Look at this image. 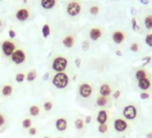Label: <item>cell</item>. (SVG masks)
<instances>
[{
	"instance_id": "obj_1",
	"label": "cell",
	"mask_w": 152,
	"mask_h": 138,
	"mask_svg": "<svg viewBox=\"0 0 152 138\" xmlns=\"http://www.w3.org/2000/svg\"><path fill=\"white\" fill-rule=\"evenodd\" d=\"M140 109L134 102L125 103L121 109V116L125 119H127L129 122L137 120L140 117Z\"/></svg>"
},
{
	"instance_id": "obj_2",
	"label": "cell",
	"mask_w": 152,
	"mask_h": 138,
	"mask_svg": "<svg viewBox=\"0 0 152 138\" xmlns=\"http://www.w3.org/2000/svg\"><path fill=\"white\" fill-rule=\"evenodd\" d=\"M112 127L116 134H124L131 129V122L122 116H115L112 120Z\"/></svg>"
},
{
	"instance_id": "obj_3",
	"label": "cell",
	"mask_w": 152,
	"mask_h": 138,
	"mask_svg": "<svg viewBox=\"0 0 152 138\" xmlns=\"http://www.w3.org/2000/svg\"><path fill=\"white\" fill-rule=\"evenodd\" d=\"M95 88L90 82H82L78 85V96L83 101H91L94 98Z\"/></svg>"
},
{
	"instance_id": "obj_4",
	"label": "cell",
	"mask_w": 152,
	"mask_h": 138,
	"mask_svg": "<svg viewBox=\"0 0 152 138\" xmlns=\"http://www.w3.org/2000/svg\"><path fill=\"white\" fill-rule=\"evenodd\" d=\"M70 76L66 72H59V73H56L51 79V83L52 84L57 88V89H65L69 84H70Z\"/></svg>"
},
{
	"instance_id": "obj_5",
	"label": "cell",
	"mask_w": 152,
	"mask_h": 138,
	"mask_svg": "<svg viewBox=\"0 0 152 138\" xmlns=\"http://www.w3.org/2000/svg\"><path fill=\"white\" fill-rule=\"evenodd\" d=\"M68 66V59L63 56H57L52 62V69L56 73L65 72Z\"/></svg>"
},
{
	"instance_id": "obj_6",
	"label": "cell",
	"mask_w": 152,
	"mask_h": 138,
	"mask_svg": "<svg viewBox=\"0 0 152 138\" xmlns=\"http://www.w3.org/2000/svg\"><path fill=\"white\" fill-rule=\"evenodd\" d=\"M110 117H111V114L108 109H100L96 115V122L99 125L109 124Z\"/></svg>"
},
{
	"instance_id": "obj_7",
	"label": "cell",
	"mask_w": 152,
	"mask_h": 138,
	"mask_svg": "<svg viewBox=\"0 0 152 138\" xmlns=\"http://www.w3.org/2000/svg\"><path fill=\"white\" fill-rule=\"evenodd\" d=\"M112 97L98 95L95 99V105L100 109H108L112 105Z\"/></svg>"
},
{
	"instance_id": "obj_8",
	"label": "cell",
	"mask_w": 152,
	"mask_h": 138,
	"mask_svg": "<svg viewBox=\"0 0 152 138\" xmlns=\"http://www.w3.org/2000/svg\"><path fill=\"white\" fill-rule=\"evenodd\" d=\"M137 87L140 92H149L152 90V77L149 76L137 81Z\"/></svg>"
},
{
	"instance_id": "obj_9",
	"label": "cell",
	"mask_w": 152,
	"mask_h": 138,
	"mask_svg": "<svg viewBox=\"0 0 152 138\" xmlns=\"http://www.w3.org/2000/svg\"><path fill=\"white\" fill-rule=\"evenodd\" d=\"M1 48H2L4 55L7 57H11L13 55V53L16 50L15 43L11 40H5L2 43Z\"/></svg>"
},
{
	"instance_id": "obj_10",
	"label": "cell",
	"mask_w": 152,
	"mask_h": 138,
	"mask_svg": "<svg viewBox=\"0 0 152 138\" xmlns=\"http://www.w3.org/2000/svg\"><path fill=\"white\" fill-rule=\"evenodd\" d=\"M114 92V89L109 83H102L99 88V95L111 97Z\"/></svg>"
},
{
	"instance_id": "obj_11",
	"label": "cell",
	"mask_w": 152,
	"mask_h": 138,
	"mask_svg": "<svg viewBox=\"0 0 152 138\" xmlns=\"http://www.w3.org/2000/svg\"><path fill=\"white\" fill-rule=\"evenodd\" d=\"M11 59L12 61L16 64V65H21L23 63H24L25 59H26V55L25 52L23 49H16L13 55L11 56Z\"/></svg>"
},
{
	"instance_id": "obj_12",
	"label": "cell",
	"mask_w": 152,
	"mask_h": 138,
	"mask_svg": "<svg viewBox=\"0 0 152 138\" xmlns=\"http://www.w3.org/2000/svg\"><path fill=\"white\" fill-rule=\"evenodd\" d=\"M56 128L59 132H65L69 126V122L66 117H60L56 120Z\"/></svg>"
},
{
	"instance_id": "obj_13",
	"label": "cell",
	"mask_w": 152,
	"mask_h": 138,
	"mask_svg": "<svg viewBox=\"0 0 152 138\" xmlns=\"http://www.w3.org/2000/svg\"><path fill=\"white\" fill-rule=\"evenodd\" d=\"M81 12V6L77 2H71L67 6V13L71 16L78 15Z\"/></svg>"
},
{
	"instance_id": "obj_14",
	"label": "cell",
	"mask_w": 152,
	"mask_h": 138,
	"mask_svg": "<svg viewBox=\"0 0 152 138\" xmlns=\"http://www.w3.org/2000/svg\"><path fill=\"white\" fill-rule=\"evenodd\" d=\"M112 40L115 44H121L125 40V33L122 31H115L112 34Z\"/></svg>"
},
{
	"instance_id": "obj_15",
	"label": "cell",
	"mask_w": 152,
	"mask_h": 138,
	"mask_svg": "<svg viewBox=\"0 0 152 138\" xmlns=\"http://www.w3.org/2000/svg\"><path fill=\"white\" fill-rule=\"evenodd\" d=\"M13 92H14V88H13V85L11 84H5L1 87V89H0V92H1V95L3 97H7V98L12 96Z\"/></svg>"
},
{
	"instance_id": "obj_16",
	"label": "cell",
	"mask_w": 152,
	"mask_h": 138,
	"mask_svg": "<svg viewBox=\"0 0 152 138\" xmlns=\"http://www.w3.org/2000/svg\"><path fill=\"white\" fill-rule=\"evenodd\" d=\"M150 76V75H149V73L148 72V70H146V69L143 68V67L138 68L137 70L135 71V73H134V78H135L136 82L139 81V80H140V79H142V78L148 77V76Z\"/></svg>"
},
{
	"instance_id": "obj_17",
	"label": "cell",
	"mask_w": 152,
	"mask_h": 138,
	"mask_svg": "<svg viewBox=\"0 0 152 138\" xmlns=\"http://www.w3.org/2000/svg\"><path fill=\"white\" fill-rule=\"evenodd\" d=\"M102 36V31L99 28H92L90 31V38L91 40L96 41L98 40H99Z\"/></svg>"
},
{
	"instance_id": "obj_18",
	"label": "cell",
	"mask_w": 152,
	"mask_h": 138,
	"mask_svg": "<svg viewBox=\"0 0 152 138\" xmlns=\"http://www.w3.org/2000/svg\"><path fill=\"white\" fill-rule=\"evenodd\" d=\"M28 112L31 115V117H39V115L41 113V109H40L39 106H38V105H31L28 109Z\"/></svg>"
},
{
	"instance_id": "obj_19",
	"label": "cell",
	"mask_w": 152,
	"mask_h": 138,
	"mask_svg": "<svg viewBox=\"0 0 152 138\" xmlns=\"http://www.w3.org/2000/svg\"><path fill=\"white\" fill-rule=\"evenodd\" d=\"M7 123H8L7 116L3 111L0 110V131H3L7 127Z\"/></svg>"
},
{
	"instance_id": "obj_20",
	"label": "cell",
	"mask_w": 152,
	"mask_h": 138,
	"mask_svg": "<svg viewBox=\"0 0 152 138\" xmlns=\"http://www.w3.org/2000/svg\"><path fill=\"white\" fill-rule=\"evenodd\" d=\"M74 126L75 128L77 129L78 131H82V130H84L85 127H86V123L84 121L83 118H81V117H78L74 120Z\"/></svg>"
},
{
	"instance_id": "obj_21",
	"label": "cell",
	"mask_w": 152,
	"mask_h": 138,
	"mask_svg": "<svg viewBox=\"0 0 152 138\" xmlns=\"http://www.w3.org/2000/svg\"><path fill=\"white\" fill-rule=\"evenodd\" d=\"M16 18L21 21V22H23V21H26L29 17V12L26 10V9H21L19 10L16 15H15Z\"/></svg>"
},
{
	"instance_id": "obj_22",
	"label": "cell",
	"mask_w": 152,
	"mask_h": 138,
	"mask_svg": "<svg viewBox=\"0 0 152 138\" xmlns=\"http://www.w3.org/2000/svg\"><path fill=\"white\" fill-rule=\"evenodd\" d=\"M63 44H64V46L65 48H68L73 47V45H74V38H73V36H72V35L66 36L63 40Z\"/></svg>"
},
{
	"instance_id": "obj_23",
	"label": "cell",
	"mask_w": 152,
	"mask_h": 138,
	"mask_svg": "<svg viewBox=\"0 0 152 138\" xmlns=\"http://www.w3.org/2000/svg\"><path fill=\"white\" fill-rule=\"evenodd\" d=\"M38 77V73L36 70H34V69H32V70L29 71L28 74L26 75V81L29 82V83H32L34 82Z\"/></svg>"
},
{
	"instance_id": "obj_24",
	"label": "cell",
	"mask_w": 152,
	"mask_h": 138,
	"mask_svg": "<svg viewBox=\"0 0 152 138\" xmlns=\"http://www.w3.org/2000/svg\"><path fill=\"white\" fill-rule=\"evenodd\" d=\"M56 5V0H41V7L45 9H51Z\"/></svg>"
},
{
	"instance_id": "obj_25",
	"label": "cell",
	"mask_w": 152,
	"mask_h": 138,
	"mask_svg": "<svg viewBox=\"0 0 152 138\" xmlns=\"http://www.w3.org/2000/svg\"><path fill=\"white\" fill-rule=\"evenodd\" d=\"M22 126L24 129H29L30 127L32 126V119L31 117H24L22 120Z\"/></svg>"
},
{
	"instance_id": "obj_26",
	"label": "cell",
	"mask_w": 152,
	"mask_h": 138,
	"mask_svg": "<svg viewBox=\"0 0 152 138\" xmlns=\"http://www.w3.org/2000/svg\"><path fill=\"white\" fill-rule=\"evenodd\" d=\"M98 131L100 134H107L109 131V124H104V125H99L98 126Z\"/></svg>"
},
{
	"instance_id": "obj_27",
	"label": "cell",
	"mask_w": 152,
	"mask_h": 138,
	"mask_svg": "<svg viewBox=\"0 0 152 138\" xmlns=\"http://www.w3.org/2000/svg\"><path fill=\"white\" fill-rule=\"evenodd\" d=\"M144 25L148 30H152V15H148L145 17Z\"/></svg>"
},
{
	"instance_id": "obj_28",
	"label": "cell",
	"mask_w": 152,
	"mask_h": 138,
	"mask_svg": "<svg viewBox=\"0 0 152 138\" xmlns=\"http://www.w3.org/2000/svg\"><path fill=\"white\" fill-rule=\"evenodd\" d=\"M53 106H54V104H53V101H46L43 103V109H44V110L47 111V112L52 110Z\"/></svg>"
},
{
	"instance_id": "obj_29",
	"label": "cell",
	"mask_w": 152,
	"mask_h": 138,
	"mask_svg": "<svg viewBox=\"0 0 152 138\" xmlns=\"http://www.w3.org/2000/svg\"><path fill=\"white\" fill-rule=\"evenodd\" d=\"M25 80H26V75L24 73H23V72L18 73L15 76V81H16V83L21 84V83H23V81H25Z\"/></svg>"
},
{
	"instance_id": "obj_30",
	"label": "cell",
	"mask_w": 152,
	"mask_h": 138,
	"mask_svg": "<svg viewBox=\"0 0 152 138\" xmlns=\"http://www.w3.org/2000/svg\"><path fill=\"white\" fill-rule=\"evenodd\" d=\"M42 34H43L44 38H48L50 35V27H49V25H48V24L43 25V27H42Z\"/></svg>"
},
{
	"instance_id": "obj_31",
	"label": "cell",
	"mask_w": 152,
	"mask_h": 138,
	"mask_svg": "<svg viewBox=\"0 0 152 138\" xmlns=\"http://www.w3.org/2000/svg\"><path fill=\"white\" fill-rule=\"evenodd\" d=\"M145 43L148 47H151L152 48V33L147 34V36L145 37Z\"/></svg>"
},
{
	"instance_id": "obj_32",
	"label": "cell",
	"mask_w": 152,
	"mask_h": 138,
	"mask_svg": "<svg viewBox=\"0 0 152 138\" xmlns=\"http://www.w3.org/2000/svg\"><path fill=\"white\" fill-rule=\"evenodd\" d=\"M132 26L133 31H135V32H139V31L140 30V27L137 24V21H136L135 18H133V19L132 20Z\"/></svg>"
},
{
	"instance_id": "obj_33",
	"label": "cell",
	"mask_w": 152,
	"mask_h": 138,
	"mask_svg": "<svg viewBox=\"0 0 152 138\" xmlns=\"http://www.w3.org/2000/svg\"><path fill=\"white\" fill-rule=\"evenodd\" d=\"M130 49L132 51V52H138L139 49H140V46L137 42H133L131 44V47H130Z\"/></svg>"
},
{
	"instance_id": "obj_34",
	"label": "cell",
	"mask_w": 152,
	"mask_h": 138,
	"mask_svg": "<svg viewBox=\"0 0 152 138\" xmlns=\"http://www.w3.org/2000/svg\"><path fill=\"white\" fill-rule=\"evenodd\" d=\"M140 96V99H142V100H148L150 98V92H141Z\"/></svg>"
},
{
	"instance_id": "obj_35",
	"label": "cell",
	"mask_w": 152,
	"mask_h": 138,
	"mask_svg": "<svg viewBox=\"0 0 152 138\" xmlns=\"http://www.w3.org/2000/svg\"><path fill=\"white\" fill-rule=\"evenodd\" d=\"M28 133L30 135H36L38 134V128L36 126H31L28 129Z\"/></svg>"
},
{
	"instance_id": "obj_36",
	"label": "cell",
	"mask_w": 152,
	"mask_h": 138,
	"mask_svg": "<svg viewBox=\"0 0 152 138\" xmlns=\"http://www.w3.org/2000/svg\"><path fill=\"white\" fill-rule=\"evenodd\" d=\"M99 7H96V6L91 7V9H90L91 14L93 15H97L99 14Z\"/></svg>"
},
{
	"instance_id": "obj_37",
	"label": "cell",
	"mask_w": 152,
	"mask_h": 138,
	"mask_svg": "<svg viewBox=\"0 0 152 138\" xmlns=\"http://www.w3.org/2000/svg\"><path fill=\"white\" fill-rule=\"evenodd\" d=\"M82 47H83V50H88L89 48H90V42L88 40H84L82 44Z\"/></svg>"
},
{
	"instance_id": "obj_38",
	"label": "cell",
	"mask_w": 152,
	"mask_h": 138,
	"mask_svg": "<svg viewBox=\"0 0 152 138\" xmlns=\"http://www.w3.org/2000/svg\"><path fill=\"white\" fill-rule=\"evenodd\" d=\"M15 36H16L15 32L14 30H10V31H9V37H10L11 39H14Z\"/></svg>"
},
{
	"instance_id": "obj_39",
	"label": "cell",
	"mask_w": 152,
	"mask_h": 138,
	"mask_svg": "<svg viewBox=\"0 0 152 138\" xmlns=\"http://www.w3.org/2000/svg\"><path fill=\"white\" fill-rule=\"evenodd\" d=\"M91 116H87L85 118H84V121H85V123H86V125H88V124H90L91 122Z\"/></svg>"
},
{
	"instance_id": "obj_40",
	"label": "cell",
	"mask_w": 152,
	"mask_h": 138,
	"mask_svg": "<svg viewBox=\"0 0 152 138\" xmlns=\"http://www.w3.org/2000/svg\"><path fill=\"white\" fill-rule=\"evenodd\" d=\"M75 65L77 67H80V65H81V59L80 58H76L75 59Z\"/></svg>"
},
{
	"instance_id": "obj_41",
	"label": "cell",
	"mask_w": 152,
	"mask_h": 138,
	"mask_svg": "<svg viewBox=\"0 0 152 138\" xmlns=\"http://www.w3.org/2000/svg\"><path fill=\"white\" fill-rule=\"evenodd\" d=\"M140 3L141 4H143V5H148V0H140Z\"/></svg>"
},
{
	"instance_id": "obj_42",
	"label": "cell",
	"mask_w": 152,
	"mask_h": 138,
	"mask_svg": "<svg viewBox=\"0 0 152 138\" xmlns=\"http://www.w3.org/2000/svg\"><path fill=\"white\" fill-rule=\"evenodd\" d=\"M146 138H152V132H148L146 134Z\"/></svg>"
},
{
	"instance_id": "obj_43",
	"label": "cell",
	"mask_w": 152,
	"mask_h": 138,
	"mask_svg": "<svg viewBox=\"0 0 152 138\" xmlns=\"http://www.w3.org/2000/svg\"><path fill=\"white\" fill-rule=\"evenodd\" d=\"M48 75H49L48 73H46V75L44 76L43 79H44V80H48Z\"/></svg>"
},
{
	"instance_id": "obj_44",
	"label": "cell",
	"mask_w": 152,
	"mask_h": 138,
	"mask_svg": "<svg viewBox=\"0 0 152 138\" xmlns=\"http://www.w3.org/2000/svg\"><path fill=\"white\" fill-rule=\"evenodd\" d=\"M42 138H51L50 136H48V135H45V136H43Z\"/></svg>"
},
{
	"instance_id": "obj_45",
	"label": "cell",
	"mask_w": 152,
	"mask_h": 138,
	"mask_svg": "<svg viewBox=\"0 0 152 138\" xmlns=\"http://www.w3.org/2000/svg\"><path fill=\"white\" fill-rule=\"evenodd\" d=\"M2 25V22H1V20H0V26Z\"/></svg>"
},
{
	"instance_id": "obj_46",
	"label": "cell",
	"mask_w": 152,
	"mask_h": 138,
	"mask_svg": "<svg viewBox=\"0 0 152 138\" xmlns=\"http://www.w3.org/2000/svg\"><path fill=\"white\" fill-rule=\"evenodd\" d=\"M57 138H63V137H57Z\"/></svg>"
}]
</instances>
